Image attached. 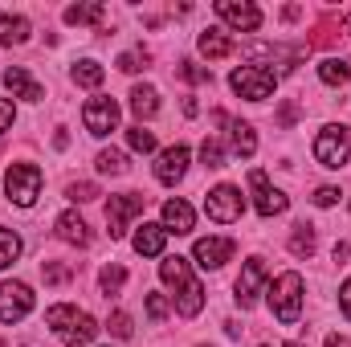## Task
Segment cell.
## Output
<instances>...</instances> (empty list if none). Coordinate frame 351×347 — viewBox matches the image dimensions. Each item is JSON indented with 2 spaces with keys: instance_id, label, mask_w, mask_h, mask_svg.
<instances>
[{
  "instance_id": "obj_1",
  "label": "cell",
  "mask_w": 351,
  "mask_h": 347,
  "mask_svg": "<svg viewBox=\"0 0 351 347\" xmlns=\"http://www.w3.org/2000/svg\"><path fill=\"white\" fill-rule=\"evenodd\" d=\"M160 278H164L172 290H180V294H176V311H180L184 319H196L200 307H204V286L192 278V265L184 258H164L160 261Z\"/></svg>"
},
{
  "instance_id": "obj_2",
  "label": "cell",
  "mask_w": 351,
  "mask_h": 347,
  "mask_svg": "<svg viewBox=\"0 0 351 347\" xmlns=\"http://www.w3.org/2000/svg\"><path fill=\"white\" fill-rule=\"evenodd\" d=\"M45 323L53 327V335H58L62 344H70V347L90 344V339L98 335V323L90 319L86 311L70 307V302H58V307H49V311H45Z\"/></svg>"
},
{
  "instance_id": "obj_3",
  "label": "cell",
  "mask_w": 351,
  "mask_h": 347,
  "mask_svg": "<svg viewBox=\"0 0 351 347\" xmlns=\"http://www.w3.org/2000/svg\"><path fill=\"white\" fill-rule=\"evenodd\" d=\"M269 307H274V315H278V323H298V315H302V278L290 270V274H282L278 282H274V290H269Z\"/></svg>"
},
{
  "instance_id": "obj_4",
  "label": "cell",
  "mask_w": 351,
  "mask_h": 347,
  "mask_svg": "<svg viewBox=\"0 0 351 347\" xmlns=\"http://www.w3.org/2000/svg\"><path fill=\"white\" fill-rule=\"evenodd\" d=\"M4 192H8L12 204L29 208V204L41 196V168H33V164H12L8 176H4Z\"/></svg>"
},
{
  "instance_id": "obj_5",
  "label": "cell",
  "mask_w": 351,
  "mask_h": 347,
  "mask_svg": "<svg viewBox=\"0 0 351 347\" xmlns=\"http://www.w3.org/2000/svg\"><path fill=\"white\" fill-rule=\"evenodd\" d=\"M204 213H208L213 221H221V225L241 221V213H245V196H241V188H233V184H217V188L204 196Z\"/></svg>"
},
{
  "instance_id": "obj_6",
  "label": "cell",
  "mask_w": 351,
  "mask_h": 347,
  "mask_svg": "<svg viewBox=\"0 0 351 347\" xmlns=\"http://www.w3.org/2000/svg\"><path fill=\"white\" fill-rule=\"evenodd\" d=\"M351 156V127H327L315 139V160L323 168H343Z\"/></svg>"
},
{
  "instance_id": "obj_7",
  "label": "cell",
  "mask_w": 351,
  "mask_h": 347,
  "mask_svg": "<svg viewBox=\"0 0 351 347\" xmlns=\"http://www.w3.org/2000/svg\"><path fill=\"white\" fill-rule=\"evenodd\" d=\"M229 86L237 90L241 98H250V102H262V98H269L278 90V78L269 70H262V66H237L233 78H229Z\"/></svg>"
},
{
  "instance_id": "obj_8",
  "label": "cell",
  "mask_w": 351,
  "mask_h": 347,
  "mask_svg": "<svg viewBox=\"0 0 351 347\" xmlns=\"http://www.w3.org/2000/svg\"><path fill=\"white\" fill-rule=\"evenodd\" d=\"M143 204H147V196H143V192L110 196V204H106V233H110V237H123V233H127V225H131V217H139V213H143Z\"/></svg>"
},
{
  "instance_id": "obj_9",
  "label": "cell",
  "mask_w": 351,
  "mask_h": 347,
  "mask_svg": "<svg viewBox=\"0 0 351 347\" xmlns=\"http://www.w3.org/2000/svg\"><path fill=\"white\" fill-rule=\"evenodd\" d=\"M33 311V290L25 282H0V323H21Z\"/></svg>"
},
{
  "instance_id": "obj_10",
  "label": "cell",
  "mask_w": 351,
  "mask_h": 347,
  "mask_svg": "<svg viewBox=\"0 0 351 347\" xmlns=\"http://www.w3.org/2000/svg\"><path fill=\"white\" fill-rule=\"evenodd\" d=\"M82 123H86V131L90 135H110L114 127H119V106H114V98H90L86 106H82Z\"/></svg>"
},
{
  "instance_id": "obj_11",
  "label": "cell",
  "mask_w": 351,
  "mask_h": 347,
  "mask_svg": "<svg viewBox=\"0 0 351 347\" xmlns=\"http://www.w3.org/2000/svg\"><path fill=\"white\" fill-rule=\"evenodd\" d=\"M250 188H254V208L262 213V217H278V213H286V196L265 180V172H250Z\"/></svg>"
},
{
  "instance_id": "obj_12",
  "label": "cell",
  "mask_w": 351,
  "mask_h": 347,
  "mask_svg": "<svg viewBox=\"0 0 351 347\" xmlns=\"http://www.w3.org/2000/svg\"><path fill=\"white\" fill-rule=\"evenodd\" d=\"M217 16L229 21V25L241 29V33H254V29L262 25V8L250 4V0H241V4H237V0H221V4H217Z\"/></svg>"
},
{
  "instance_id": "obj_13",
  "label": "cell",
  "mask_w": 351,
  "mask_h": 347,
  "mask_svg": "<svg viewBox=\"0 0 351 347\" xmlns=\"http://www.w3.org/2000/svg\"><path fill=\"white\" fill-rule=\"evenodd\" d=\"M262 286H265V261L250 258L245 261V270H241V278H237V302H241V311H250V307L258 302Z\"/></svg>"
},
{
  "instance_id": "obj_14",
  "label": "cell",
  "mask_w": 351,
  "mask_h": 347,
  "mask_svg": "<svg viewBox=\"0 0 351 347\" xmlns=\"http://www.w3.org/2000/svg\"><path fill=\"white\" fill-rule=\"evenodd\" d=\"M233 250H237L233 237H200L192 254H196V261H200L204 270H221L225 261L233 258Z\"/></svg>"
},
{
  "instance_id": "obj_15",
  "label": "cell",
  "mask_w": 351,
  "mask_h": 347,
  "mask_svg": "<svg viewBox=\"0 0 351 347\" xmlns=\"http://www.w3.org/2000/svg\"><path fill=\"white\" fill-rule=\"evenodd\" d=\"M184 172H188V147L176 143V147H168V152L160 156V164H156V180H160V184H176Z\"/></svg>"
},
{
  "instance_id": "obj_16",
  "label": "cell",
  "mask_w": 351,
  "mask_h": 347,
  "mask_svg": "<svg viewBox=\"0 0 351 347\" xmlns=\"http://www.w3.org/2000/svg\"><path fill=\"white\" fill-rule=\"evenodd\" d=\"M4 86L12 90V94H21V98H29V102H41V98H45V90L29 78L25 66H8V70H4Z\"/></svg>"
},
{
  "instance_id": "obj_17",
  "label": "cell",
  "mask_w": 351,
  "mask_h": 347,
  "mask_svg": "<svg viewBox=\"0 0 351 347\" xmlns=\"http://www.w3.org/2000/svg\"><path fill=\"white\" fill-rule=\"evenodd\" d=\"M164 241H168V229H164V225H143V229L135 233V254L160 258V254H164Z\"/></svg>"
},
{
  "instance_id": "obj_18",
  "label": "cell",
  "mask_w": 351,
  "mask_h": 347,
  "mask_svg": "<svg viewBox=\"0 0 351 347\" xmlns=\"http://www.w3.org/2000/svg\"><path fill=\"white\" fill-rule=\"evenodd\" d=\"M192 204L188 200H168L164 204V229L168 233H192Z\"/></svg>"
},
{
  "instance_id": "obj_19",
  "label": "cell",
  "mask_w": 351,
  "mask_h": 347,
  "mask_svg": "<svg viewBox=\"0 0 351 347\" xmlns=\"http://www.w3.org/2000/svg\"><path fill=\"white\" fill-rule=\"evenodd\" d=\"M58 237L70 241V246H90V229L78 213H62L58 217Z\"/></svg>"
},
{
  "instance_id": "obj_20",
  "label": "cell",
  "mask_w": 351,
  "mask_h": 347,
  "mask_svg": "<svg viewBox=\"0 0 351 347\" xmlns=\"http://www.w3.org/2000/svg\"><path fill=\"white\" fill-rule=\"evenodd\" d=\"M200 53H204L208 62H221V58L233 53V41H229L221 29H204V33H200Z\"/></svg>"
},
{
  "instance_id": "obj_21",
  "label": "cell",
  "mask_w": 351,
  "mask_h": 347,
  "mask_svg": "<svg viewBox=\"0 0 351 347\" xmlns=\"http://www.w3.org/2000/svg\"><path fill=\"white\" fill-rule=\"evenodd\" d=\"M29 41V21L25 16H0V45H25Z\"/></svg>"
},
{
  "instance_id": "obj_22",
  "label": "cell",
  "mask_w": 351,
  "mask_h": 347,
  "mask_svg": "<svg viewBox=\"0 0 351 347\" xmlns=\"http://www.w3.org/2000/svg\"><path fill=\"white\" fill-rule=\"evenodd\" d=\"M131 110H135L139 119H152V115L160 110V94H156V86H135L131 90Z\"/></svg>"
},
{
  "instance_id": "obj_23",
  "label": "cell",
  "mask_w": 351,
  "mask_h": 347,
  "mask_svg": "<svg viewBox=\"0 0 351 347\" xmlns=\"http://www.w3.org/2000/svg\"><path fill=\"white\" fill-rule=\"evenodd\" d=\"M319 78L327 82V86H343L351 78V62H343V58H327L323 66H319Z\"/></svg>"
},
{
  "instance_id": "obj_24",
  "label": "cell",
  "mask_w": 351,
  "mask_h": 347,
  "mask_svg": "<svg viewBox=\"0 0 351 347\" xmlns=\"http://www.w3.org/2000/svg\"><path fill=\"white\" fill-rule=\"evenodd\" d=\"M106 16L102 4H70L66 8V25H98Z\"/></svg>"
},
{
  "instance_id": "obj_25",
  "label": "cell",
  "mask_w": 351,
  "mask_h": 347,
  "mask_svg": "<svg viewBox=\"0 0 351 347\" xmlns=\"http://www.w3.org/2000/svg\"><path fill=\"white\" fill-rule=\"evenodd\" d=\"M233 152L245 156V160L258 152V139H254V127L250 123H233Z\"/></svg>"
},
{
  "instance_id": "obj_26",
  "label": "cell",
  "mask_w": 351,
  "mask_h": 347,
  "mask_svg": "<svg viewBox=\"0 0 351 347\" xmlns=\"http://www.w3.org/2000/svg\"><path fill=\"white\" fill-rule=\"evenodd\" d=\"M290 254H294V258H311V254H315V233H311V225H294Z\"/></svg>"
},
{
  "instance_id": "obj_27",
  "label": "cell",
  "mask_w": 351,
  "mask_h": 347,
  "mask_svg": "<svg viewBox=\"0 0 351 347\" xmlns=\"http://www.w3.org/2000/svg\"><path fill=\"white\" fill-rule=\"evenodd\" d=\"M102 78H106V74H102L98 62H78V66H74V82H78V86L94 90V86H102Z\"/></svg>"
},
{
  "instance_id": "obj_28",
  "label": "cell",
  "mask_w": 351,
  "mask_h": 347,
  "mask_svg": "<svg viewBox=\"0 0 351 347\" xmlns=\"http://www.w3.org/2000/svg\"><path fill=\"white\" fill-rule=\"evenodd\" d=\"M98 172H106V176H123L127 172V156L123 152H114V147H106V152H98Z\"/></svg>"
},
{
  "instance_id": "obj_29",
  "label": "cell",
  "mask_w": 351,
  "mask_h": 347,
  "mask_svg": "<svg viewBox=\"0 0 351 347\" xmlns=\"http://www.w3.org/2000/svg\"><path fill=\"white\" fill-rule=\"evenodd\" d=\"M16 258H21V237H16L12 229H4V225H0V270H4V265H12Z\"/></svg>"
},
{
  "instance_id": "obj_30",
  "label": "cell",
  "mask_w": 351,
  "mask_h": 347,
  "mask_svg": "<svg viewBox=\"0 0 351 347\" xmlns=\"http://www.w3.org/2000/svg\"><path fill=\"white\" fill-rule=\"evenodd\" d=\"M123 282H127V270L123 265H106L102 274H98V286H102V294L110 298V294H119L123 290Z\"/></svg>"
},
{
  "instance_id": "obj_31",
  "label": "cell",
  "mask_w": 351,
  "mask_h": 347,
  "mask_svg": "<svg viewBox=\"0 0 351 347\" xmlns=\"http://www.w3.org/2000/svg\"><path fill=\"white\" fill-rule=\"evenodd\" d=\"M127 143H131V152H143V156L156 152V135L143 131V127H131V131H127Z\"/></svg>"
},
{
  "instance_id": "obj_32",
  "label": "cell",
  "mask_w": 351,
  "mask_h": 347,
  "mask_svg": "<svg viewBox=\"0 0 351 347\" xmlns=\"http://www.w3.org/2000/svg\"><path fill=\"white\" fill-rule=\"evenodd\" d=\"M200 160H204V168H225V147H221L217 139H204Z\"/></svg>"
},
{
  "instance_id": "obj_33",
  "label": "cell",
  "mask_w": 351,
  "mask_h": 347,
  "mask_svg": "<svg viewBox=\"0 0 351 347\" xmlns=\"http://www.w3.org/2000/svg\"><path fill=\"white\" fill-rule=\"evenodd\" d=\"M176 74H180L184 82H208V86H213V74H208V70H200L196 62H180V66H176Z\"/></svg>"
},
{
  "instance_id": "obj_34",
  "label": "cell",
  "mask_w": 351,
  "mask_h": 347,
  "mask_svg": "<svg viewBox=\"0 0 351 347\" xmlns=\"http://www.w3.org/2000/svg\"><path fill=\"white\" fill-rule=\"evenodd\" d=\"M41 274H45V282H49V286H62V282H70V278H74V270H70V265H58V261H45V265H41Z\"/></svg>"
},
{
  "instance_id": "obj_35",
  "label": "cell",
  "mask_w": 351,
  "mask_h": 347,
  "mask_svg": "<svg viewBox=\"0 0 351 347\" xmlns=\"http://www.w3.org/2000/svg\"><path fill=\"white\" fill-rule=\"evenodd\" d=\"M143 66H147V53H143V49H127V53L119 58V70H127V74H139Z\"/></svg>"
},
{
  "instance_id": "obj_36",
  "label": "cell",
  "mask_w": 351,
  "mask_h": 347,
  "mask_svg": "<svg viewBox=\"0 0 351 347\" xmlns=\"http://www.w3.org/2000/svg\"><path fill=\"white\" fill-rule=\"evenodd\" d=\"M106 327H110V335H114V339H131V315H127V311H114Z\"/></svg>"
},
{
  "instance_id": "obj_37",
  "label": "cell",
  "mask_w": 351,
  "mask_h": 347,
  "mask_svg": "<svg viewBox=\"0 0 351 347\" xmlns=\"http://www.w3.org/2000/svg\"><path fill=\"white\" fill-rule=\"evenodd\" d=\"M147 315H152V323H164L168 319V298L164 294H147Z\"/></svg>"
},
{
  "instance_id": "obj_38",
  "label": "cell",
  "mask_w": 351,
  "mask_h": 347,
  "mask_svg": "<svg viewBox=\"0 0 351 347\" xmlns=\"http://www.w3.org/2000/svg\"><path fill=\"white\" fill-rule=\"evenodd\" d=\"M339 196H343V192H339V188H331V184H327V188H319V192H315V204H319V208H331V204H335V200H339Z\"/></svg>"
},
{
  "instance_id": "obj_39",
  "label": "cell",
  "mask_w": 351,
  "mask_h": 347,
  "mask_svg": "<svg viewBox=\"0 0 351 347\" xmlns=\"http://www.w3.org/2000/svg\"><path fill=\"white\" fill-rule=\"evenodd\" d=\"M98 188L94 184H70V200H94Z\"/></svg>"
},
{
  "instance_id": "obj_40",
  "label": "cell",
  "mask_w": 351,
  "mask_h": 347,
  "mask_svg": "<svg viewBox=\"0 0 351 347\" xmlns=\"http://www.w3.org/2000/svg\"><path fill=\"white\" fill-rule=\"evenodd\" d=\"M294 119H298V106H294V102H286V106L278 110V127H290Z\"/></svg>"
},
{
  "instance_id": "obj_41",
  "label": "cell",
  "mask_w": 351,
  "mask_h": 347,
  "mask_svg": "<svg viewBox=\"0 0 351 347\" xmlns=\"http://www.w3.org/2000/svg\"><path fill=\"white\" fill-rule=\"evenodd\" d=\"M8 127H12V102H4V98H0V135H4Z\"/></svg>"
},
{
  "instance_id": "obj_42",
  "label": "cell",
  "mask_w": 351,
  "mask_h": 347,
  "mask_svg": "<svg viewBox=\"0 0 351 347\" xmlns=\"http://www.w3.org/2000/svg\"><path fill=\"white\" fill-rule=\"evenodd\" d=\"M339 307H343V315L351 319V278L343 282V290H339Z\"/></svg>"
},
{
  "instance_id": "obj_43",
  "label": "cell",
  "mask_w": 351,
  "mask_h": 347,
  "mask_svg": "<svg viewBox=\"0 0 351 347\" xmlns=\"http://www.w3.org/2000/svg\"><path fill=\"white\" fill-rule=\"evenodd\" d=\"M327 347H351L348 335H327Z\"/></svg>"
},
{
  "instance_id": "obj_44",
  "label": "cell",
  "mask_w": 351,
  "mask_h": 347,
  "mask_svg": "<svg viewBox=\"0 0 351 347\" xmlns=\"http://www.w3.org/2000/svg\"><path fill=\"white\" fill-rule=\"evenodd\" d=\"M348 254H351V246H348V241H339V246H335V261H343Z\"/></svg>"
},
{
  "instance_id": "obj_45",
  "label": "cell",
  "mask_w": 351,
  "mask_h": 347,
  "mask_svg": "<svg viewBox=\"0 0 351 347\" xmlns=\"http://www.w3.org/2000/svg\"><path fill=\"white\" fill-rule=\"evenodd\" d=\"M343 29H348V41H351V16H348V21H343Z\"/></svg>"
},
{
  "instance_id": "obj_46",
  "label": "cell",
  "mask_w": 351,
  "mask_h": 347,
  "mask_svg": "<svg viewBox=\"0 0 351 347\" xmlns=\"http://www.w3.org/2000/svg\"><path fill=\"white\" fill-rule=\"evenodd\" d=\"M286 347H306V344H286Z\"/></svg>"
},
{
  "instance_id": "obj_47",
  "label": "cell",
  "mask_w": 351,
  "mask_h": 347,
  "mask_svg": "<svg viewBox=\"0 0 351 347\" xmlns=\"http://www.w3.org/2000/svg\"><path fill=\"white\" fill-rule=\"evenodd\" d=\"M200 347H204V344H200Z\"/></svg>"
}]
</instances>
